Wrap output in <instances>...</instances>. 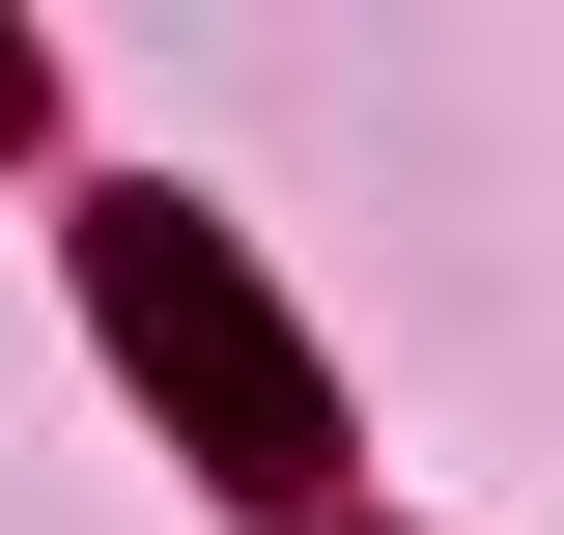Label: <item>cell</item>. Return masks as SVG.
<instances>
[{
    "label": "cell",
    "mask_w": 564,
    "mask_h": 535,
    "mask_svg": "<svg viewBox=\"0 0 564 535\" xmlns=\"http://www.w3.org/2000/svg\"><path fill=\"white\" fill-rule=\"evenodd\" d=\"M85 310L198 395V451H226V479H311V367H282V310L226 282V226H198V198H113V226H85Z\"/></svg>",
    "instance_id": "6da1fadb"
},
{
    "label": "cell",
    "mask_w": 564,
    "mask_h": 535,
    "mask_svg": "<svg viewBox=\"0 0 564 535\" xmlns=\"http://www.w3.org/2000/svg\"><path fill=\"white\" fill-rule=\"evenodd\" d=\"M0 141H29V57H0Z\"/></svg>",
    "instance_id": "7a4b0ae2"
}]
</instances>
